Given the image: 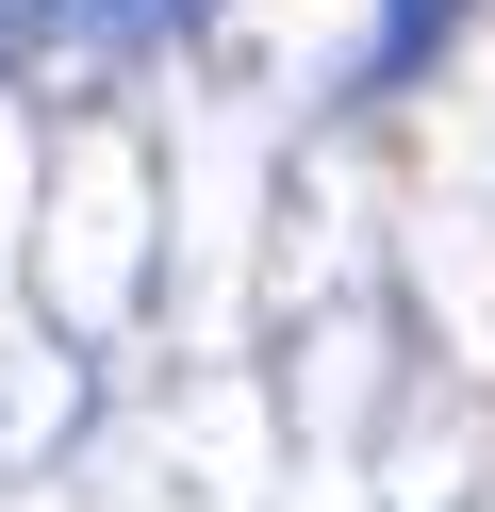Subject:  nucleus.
Instances as JSON below:
<instances>
[{
    "instance_id": "f257e3e1",
    "label": "nucleus",
    "mask_w": 495,
    "mask_h": 512,
    "mask_svg": "<svg viewBox=\"0 0 495 512\" xmlns=\"http://www.w3.org/2000/svg\"><path fill=\"white\" fill-rule=\"evenodd\" d=\"M50 17H66V50H83V67H116V50H165L198 0H50Z\"/></svg>"
},
{
    "instance_id": "f03ea898",
    "label": "nucleus",
    "mask_w": 495,
    "mask_h": 512,
    "mask_svg": "<svg viewBox=\"0 0 495 512\" xmlns=\"http://www.w3.org/2000/svg\"><path fill=\"white\" fill-rule=\"evenodd\" d=\"M446 17H462V0H396V17H380V83H413V67H429V34H446Z\"/></svg>"
}]
</instances>
